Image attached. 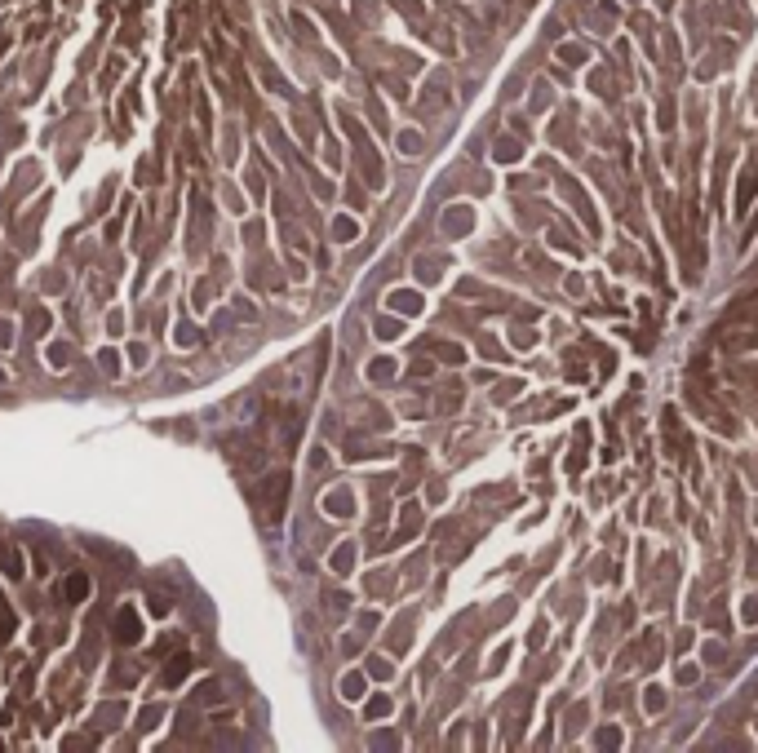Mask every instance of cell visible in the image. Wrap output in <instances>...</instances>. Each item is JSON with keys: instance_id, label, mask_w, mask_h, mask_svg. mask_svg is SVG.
<instances>
[{"instance_id": "cell-8", "label": "cell", "mask_w": 758, "mask_h": 753, "mask_svg": "<svg viewBox=\"0 0 758 753\" xmlns=\"http://www.w3.org/2000/svg\"><path fill=\"white\" fill-rule=\"evenodd\" d=\"M186 665H191V661H186V656H177V665H168V669H164V678H168V682H177V678L186 674Z\"/></svg>"}, {"instance_id": "cell-3", "label": "cell", "mask_w": 758, "mask_h": 753, "mask_svg": "<svg viewBox=\"0 0 758 753\" xmlns=\"http://www.w3.org/2000/svg\"><path fill=\"white\" fill-rule=\"evenodd\" d=\"M58 598L62 602H84L89 598V576H84V572H71V576L58 585Z\"/></svg>"}, {"instance_id": "cell-4", "label": "cell", "mask_w": 758, "mask_h": 753, "mask_svg": "<svg viewBox=\"0 0 758 753\" xmlns=\"http://www.w3.org/2000/svg\"><path fill=\"white\" fill-rule=\"evenodd\" d=\"M754 186H758V173L750 168V173L741 177V191H736V213H745V209H750V200H754Z\"/></svg>"}, {"instance_id": "cell-7", "label": "cell", "mask_w": 758, "mask_h": 753, "mask_svg": "<svg viewBox=\"0 0 758 753\" xmlns=\"http://www.w3.org/2000/svg\"><path fill=\"white\" fill-rule=\"evenodd\" d=\"M14 634V611L5 607V598H0V638H9Z\"/></svg>"}, {"instance_id": "cell-2", "label": "cell", "mask_w": 758, "mask_h": 753, "mask_svg": "<svg viewBox=\"0 0 758 753\" xmlns=\"http://www.w3.org/2000/svg\"><path fill=\"white\" fill-rule=\"evenodd\" d=\"M138 634H142V620H138L134 607H125V611L116 616V643L129 647V643H138Z\"/></svg>"}, {"instance_id": "cell-1", "label": "cell", "mask_w": 758, "mask_h": 753, "mask_svg": "<svg viewBox=\"0 0 758 753\" xmlns=\"http://www.w3.org/2000/svg\"><path fill=\"white\" fill-rule=\"evenodd\" d=\"M284 496H288V474H270L266 478V505H262V514H266L270 523L284 514Z\"/></svg>"}, {"instance_id": "cell-5", "label": "cell", "mask_w": 758, "mask_h": 753, "mask_svg": "<svg viewBox=\"0 0 758 753\" xmlns=\"http://www.w3.org/2000/svg\"><path fill=\"white\" fill-rule=\"evenodd\" d=\"M0 567H5L9 576H23V563H18V550H14V545H0Z\"/></svg>"}, {"instance_id": "cell-6", "label": "cell", "mask_w": 758, "mask_h": 753, "mask_svg": "<svg viewBox=\"0 0 758 753\" xmlns=\"http://www.w3.org/2000/svg\"><path fill=\"white\" fill-rule=\"evenodd\" d=\"M222 695H218V682H204L200 691H195V704H218Z\"/></svg>"}]
</instances>
